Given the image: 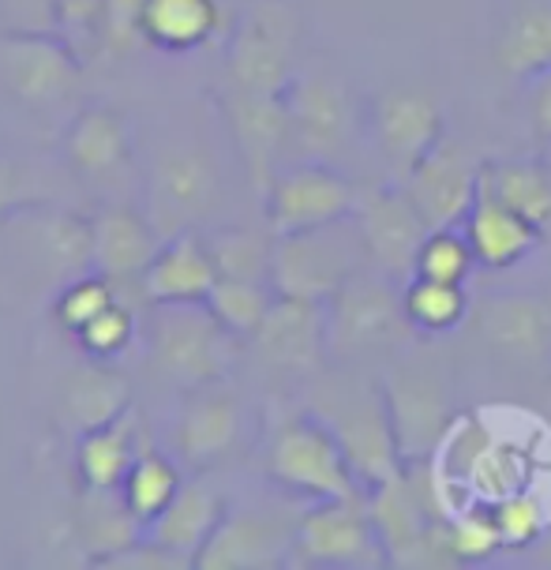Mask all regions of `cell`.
Returning a JSON list of instances; mask_svg holds the SVG:
<instances>
[{"mask_svg": "<svg viewBox=\"0 0 551 570\" xmlns=\"http://www.w3.org/2000/svg\"><path fill=\"white\" fill-rule=\"evenodd\" d=\"M142 8H147V0H106V35H101V46L117 49V53L147 46V38H142Z\"/></svg>", "mask_w": 551, "mask_h": 570, "instance_id": "obj_44", "label": "cell"}, {"mask_svg": "<svg viewBox=\"0 0 551 570\" xmlns=\"http://www.w3.org/2000/svg\"><path fill=\"white\" fill-rule=\"evenodd\" d=\"M42 196H38L30 169L19 166L16 158L0 155V226H8L12 218H23L27 210H35Z\"/></svg>", "mask_w": 551, "mask_h": 570, "instance_id": "obj_43", "label": "cell"}, {"mask_svg": "<svg viewBox=\"0 0 551 570\" xmlns=\"http://www.w3.org/2000/svg\"><path fill=\"white\" fill-rule=\"evenodd\" d=\"M218 23V0H147L142 8V38L150 49H166V53L207 46Z\"/></svg>", "mask_w": 551, "mask_h": 570, "instance_id": "obj_28", "label": "cell"}, {"mask_svg": "<svg viewBox=\"0 0 551 570\" xmlns=\"http://www.w3.org/2000/svg\"><path fill=\"white\" fill-rule=\"evenodd\" d=\"M353 218L367 244V259L383 274H391L394 282H410L416 252L427 237V222L410 199V191L402 188V180H386V185L361 196V207H356Z\"/></svg>", "mask_w": 551, "mask_h": 570, "instance_id": "obj_16", "label": "cell"}, {"mask_svg": "<svg viewBox=\"0 0 551 570\" xmlns=\"http://www.w3.org/2000/svg\"><path fill=\"white\" fill-rule=\"evenodd\" d=\"M446 537H451V552H454L457 567L488 563V559L506 548L503 533H499L492 503H481V499L457 507V511L446 518Z\"/></svg>", "mask_w": 551, "mask_h": 570, "instance_id": "obj_37", "label": "cell"}, {"mask_svg": "<svg viewBox=\"0 0 551 570\" xmlns=\"http://www.w3.org/2000/svg\"><path fill=\"white\" fill-rule=\"evenodd\" d=\"M95 567L101 570H184L191 567V559H184L177 552H169V548H161L155 541H147V537H139L136 544L120 548V552L98 559Z\"/></svg>", "mask_w": 551, "mask_h": 570, "instance_id": "obj_45", "label": "cell"}, {"mask_svg": "<svg viewBox=\"0 0 551 570\" xmlns=\"http://www.w3.org/2000/svg\"><path fill=\"white\" fill-rule=\"evenodd\" d=\"M331 421V416H326ZM334 432L345 446L353 462L356 481L364 484V492L380 488L383 481H391L394 473H402L405 458L402 446H397L394 424H391V410H386L383 386H361L353 394H342V410L334 416Z\"/></svg>", "mask_w": 551, "mask_h": 570, "instance_id": "obj_17", "label": "cell"}, {"mask_svg": "<svg viewBox=\"0 0 551 570\" xmlns=\"http://www.w3.org/2000/svg\"><path fill=\"white\" fill-rule=\"evenodd\" d=\"M469 244L476 252V263L488 271H510L518 263H525L533 252L544 244L548 233L522 218L518 210H510L506 203H499L492 191L481 185V196L469 207L462 222Z\"/></svg>", "mask_w": 551, "mask_h": 570, "instance_id": "obj_24", "label": "cell"}, {"mask_svg": "<svg viewBox=\"0 0 551 570\" xmlns=\"http://www.w3.org/2000/svg\"><path fill=\"white\" fill-rule=\"evenodd\" d=\"M226 511H229L226 495H222L214 484L184 481L166 511H161L155 522H147L142 537L161 548H169V552L184 556V559H191V567H196V556L214 537V529L222 525Z\"/></svg>", "mask_w": 551, "mask_h": 570, "instance_id": "obj_25", "label": "cell"}, {"mask_svg": "<svg viewBox=\"0 0 551 570\" xmlns=\"http://www.w3.org/2000/svg\"><path fill=\"white\" fill-rule=\"evenodd\" d=\"M226 120L237 139V150L244 158V169L252 177V188L267 191L278 161L289 147V109H285V95H240V90H226Z\"/></svg>", "mask_w": 551, "mask_h": 570, "instance_id": "obj_19", "label": "cell"}, {"mask_svg": "<svg viewBox=\"0 0 551 570\" xmlns=\"http://www.w3.org/2000/svg\"><path fill=\"white\" fill-rule=\"evenodd\" d=\"M161 233L150 214L136 207H101L90 218V267L109 282L142 278L161 248Z\"/></svg>", "mask_w": 551, "mask_h": 570, "instance_id": "obj_21", "label": "cell"}, {"mask_svg": "<svg viewBox=\"0 0 551 570\" xmlns=\"http://www.w3.org/2000/svg\"><path fill=\"white\" fill-rule=\"evenodd\" d=\"M529 125L551 142V68L529 79Z\"/></svg>", "mask_w": 551, "mask_h": 570, "instance_id": "obj_47", "label": "cell"}, {"mask_svg": "<svg viewBox=\"0 0 551 570\" xmlns=\"http://www.w3.org/2000/svg\"><path fill=\"white\" fill-rule=\"evenodd\" d=\"M285 109H289V147L308 161H338L364 128L350 83L334 71L297 68L285 90Z\"/></svg>", "mask_w": 551, "mask_h": 570, "instance_id": "obj_7", "label": "cell"}, {"mask_svg": "<svg viewBox=\"0 0 551 570\" xmlns=\"http://www.w3.org/2000/svg\"><path fill=\"white\" fill-rule=\"evenodd\" d=\"M481 173L484 161L462 139L443 136L421 158V166L402 180V188L410 191L416 210L424 214L427 229L462 226L469 207L481 196Z\"/></svg>", "mask_w": 551, "mask_h": 570, "instance_id": "obj_14", "label": "cell"}, {"mask_svg": "<svg viewBox=\"0 0 551 570\" xmlns=\"http://www.w3.org/2000/svg\"><path fill=\"white\" fill-rule=\"evenodd\" d=\"M79 522H83L79 529H83L90 563H98V559L136 544L142 537V529H147L136 518V511L125 503L120 492H90V488L83 495V518H79Z\"/></svg>", "mask_w": 551, "mask_h": 570, "instance_id": "obj_33", "label": "cell"}, {"mask_svg": "<svg viewBox=\"0 0 551 570\" xmlns=\"http://www.w3.org/2000/svg\"><path fill=\"white\" fill-rule=\"evenodd\" d=\"M65 405L79 432H87V428L109 424V421H117L120 413L131 410V386L125 375L109 372L106 364L98 361L71 375Z\"/></svg>", "mask_w": 551, "mask_h": 570, "instance_id": "obj_31", "label": "cell"}, {"mask_svg": "<svg viewBox=\"0 0 551 570\" xmlns=\"http://www.w3.org/2000/svg\"><path fill=\"white\" fill-rule=\"evenodd\" d=\"M218 278L222 274L214 267L207 237L196 229H180L161 240L155 263L142 274V289L150 304H188L207 301Z\"/></svg>", "mask_w": 551, "mask_h": 570, "instance_id": "obj_22", "label": "cell"}, {"mask_svg": "<svg viewBox=\"0 0 551 570\" xmlns=\"http://www.w3.org/2000/svg\"><path fill=\"white\" fill-rule=\"evenodd\" d=\"M180 484H184V476L166 454L139 451L136 465H131L125 484H120V495H125V503L136 511L139 522L147 525L173 503V495L180 492Z\"/></svg>", "mask_w": 551, "mask_h": 570, "instance_id": "obj_36", "label": "cell"}, {"mask_svg": "<svg viewBox=\"0 0 551 570\" xmlns=\"http://www.w3.org/2000/svg\"><path fill=\"white\" fill-rule=\"evenodd\" d=\"M278 301L270 282H248V278H218L210 289L207 308L218 315L226 331L237 334L240 342H252V334L263 327L270 304Z\"/></svg>", "mask_w": 551, "mask_h": 570, "instance_id": "obj_35", "label": "cell"}, {"mask_svg": "<svg viewBox=\"0 0 551 570\" xmlns=\"http://www.w3.org/2000/svg\"><path fill=\"white\" fill-rule=\"evenodd\" d=\"M495 65L522 83L551 68V0H525L506 16L495 38Z\"/></svg>", "mask_w": 551, "mask_h": 570, "instance_id": "obj_27", "label": "cell"}, {"mask_svg": "<svg viewBox=\"0 0 551 570\" xmlns=\"http://www.w3.org/2000/svg\"><path fill=\"white\" fill-rule=\"evenodd\" d=\"M537 462L525 446H518L514 440H499L492 435L481 454L473 458L465 473V492L469 499H481V503H499V499L533 488Z\"/></svg>", "mask_w": 551, "mask_h": 570, "instance_id": "obj_30", "label": "cell"}, {"mask_svg": "<svg viewBox=\"0 0 551 570\" xmlns=\"http://www.w3.org/2000/svg\"><path fill=\"white\" fill-rule=\"evenodd\" d=\"M222 173L207 150L196 142L166 147L147 177V214L161 237L180 229H196L218 207Z\"/></svg>", "mask_w": 551, "mask_h": 570, "instance_id": "obj_10", "label": "cell"}, {"mask_svg": "<svg viewBox=\"0 0 551 570\" xmlns=\"http://www.w3.org/2000/svg\"><path fill=\"white\" fill-rule=\"evenodd\" d=\"M364 128L380 150L391 180H405L421 166V158L446 136V120L439 101L421 87H386L372 98Z\"/></svg>", "mask_w": 551, "mask_h": 570, "instance_id": "obj_11", "label": "cell"}, {"mask_svg": "<svg viewBox=\"0 0 551 570\" xmlns=\"http://www.w3.org/2000/svg\"><path fill=\"white\" fill-rule=\"evenodd\" d=\"M301 16L285 0H259L240 16L226 53V90L285 95L297 76Z\"/></svg>", "mask_w": 551, "mask_h": 570, "instance_id": "obj_4", "label": "cell"}, {"mask_svg": "<svg viewBox=\"0 0 551 570\" xmlns=\"http://www.w3.org/2000/svg\"><path fill=\"white\" fill-rule=\"evenodd\" d=\"M361 207V191L334 161H308L285 166L274 173L270 188L263 191V214L274 237L334 226L353 218Z\"/></svg>", "mask_w": 551, "mask_h": 570, "instance_id": "obj_8", "label": "cell"}, {"mask_svg": "<svg viewBox=\"0 0 551 570\" xmlns=\"http://www.w3.org/2000/svg\"><path fill=\"white\" fill-rule=\"evenodd\" d=\"M252 350L263 364L297 375H315L326 364V304L278 297L263 327L252 334Z\"/></svg>", "mask_w": 551, "mask_h": 570, "instance_id": "obj_18", "label": "cell"}, {"mask_svg": "<svg viewBox=\"0 0 551 570\" xmlns=\"http://www.w3.org/2000/svg\"><path fill=\"white\" fill-rule=\"evenodd\" d=\"M131 128L109 106H87L65 131L68 166L87 180H117L131 169Z\"/></svg>", "mask_w": 551, "mask_h": 570, "instance_id": "obj_23", "label": "cell"}, {"mask_svg": "<svg viewBox=\"0 0 551 570\" xmlns=\"http://www.w3.org/2000/svg\"><path fill=\"white\" fill-rule=\"evenodd\" d=\"M402 308V289L380 267L356 271L350 282L326 301V350L334 361H353L372 350H391L410 334Z\"/></svg>", "mask_w": 551, "mask_h": 570, "instance_id": "obj_6", "label": "cell"}, {"mask_svg": "<svg viewBox=\"0 0 551 570\" xmlns=\"http://www.w3.org/2000/svg\"><path fill=\"white\" fill-rule=\"evenodd\" d=\"M383 399L391 410V424L402 446L405 462H424L443 443L446 428L454 424L451 386L446 372L427 356H410L394 364V372L383 383Z\"/></svg>", "mask_w": 551, "mask_h": 570, "instance_id": "obj_9", "label": "cell"}, {"mask_svg": "<svg viewBox=\"0 0 551 570\" xmlns=\"http://www.w3.org/2000/svg\"><path fill=\"white\" fill-rule=\"evenodd\" d=\"M147 353L150 368L188 394L196 386L226 380L237 364L240 338L222 327L207 301L155 304L147 327Z\"/></svg>", "mask_w": 551, "mask_h": 570, "instance_id": "obj_2", "label": "cell"}, {"mask_svg": "<svg viewBox=\"0 0 551 570\" xmlns=\"http://www.w3.org/2000/svg\"><path fill=\"white\" fill-rule=\"evenodd\" d=\"M289 567L326 570H380L391 567L380 525L364 499H326L301 511Z\"/></svg>", "mask_w": 551, "mask_h": 570, "instance_id": "obj_5", "label": "cell"}, {"mask_svg": "<svg viewBox=\"0 0 551 570\" xmlns=\"http://www.w3.org/2000/svg\"><path fill=\"white\" fill-rule=\"evenodd\" d=\"M207 248L214 256L222 278H248V282H270L274 267V233L244 229V226H226L203 233Z\"/></svg>", "mask_w": 551, "mask_h": 570, "instance_id": "obj_34", "label": "cell"}, {"mask_svg": "<svg viewBox=\"0 0 551 570\" xmlns=\"http://www.w3.org/2000/svg\"><path fill=\"white\" fill-rule=\"evenodd\" d=\"M473 331L499 361L529 372H551V297L499 293L473 312Z\"/></svg>", "mask_w": 551, "mask_h": 570, "instance_id": "obj_15", "label": "cell"}, {"mask_svg": "<svg viewBox=\"0 0 551 570\" xmlns=\"http://www.w3.org/2000/svg\"><path fill=\"white\" fill-rule=\"evenodd\" d=\"M57 30V0H0V35Z\"/></svg>", "mask_w": 551, "mask_h": 570, "instance_id": "obj_46", "label": "cell"}, {"mask_svg": "<svg viewBox=\"0 0 551 570\" xmlns=\"http://www.w3.org/2000/svg\"><path fill=\"white\" fill-rule=\"evenodd\" d=\"M364 267L367 244L361 237V226H356V218H345L334 222V226L274 237L270 285L278 297L326 304Z\"/></svg>", "mask_w": 551, "mask_h": 570, "instance_id": "obj_3", "label": "cell"}, {"mask_svg": "<svg viewBox=\"0 0 551 570\" xmlns=\"http://www.w3.org/2000/svg\"><path fill=\"white\" fill-rule=\"evenodd\" d=\"M492 511H495L499 533H503V544L522 548V552L544 541V533L551 525L548 503L533 492V488H522V492L499 499V503H492Z\"/></svg>", "mask_w": 551, "mask_h": 570, "instance_id": "obj_40", "label": "cell"}, {"mask_svg": "<svg viewBox=\"0 0 551 570\" xmlns=\"http://www.w3.org/2000/svg\"><path fill=\"white\" fill-rule=\"evenodd\" d=\"M57 35L76 46L79 57L101 49L106 35V0H57Z\"/></svg>", "mask_w": 551, "mask_h": 570, "instance_id": "obj_41", "label": "cell"}, {"mask_svg": "<svg viewBox=\"0 0 551 570\" xmlns=\"http://www.w3.org/2000/svg\"><path fill=\"white\" fill-rule=\"evenodd\" d=\"M139 458V443H136V416L120 413L117 421L98 424L79 432V446H76V470L79 481L90 492H120L128 470Z\"/></svg>", "mask_w": 551, "mask_h": 570, "instance_id": "obj_26", "label": "cell"}, {"mask_svg": "<svg viewBox=\"0 0 551 570\" xmlns=\"http://www.w3.org/2000/svg\"><path fill=\"white\" fill-rule=\"evenodd\" d=\"M297 518H282L263 507H229L214 537L196 556V570H274L289 567Z\"/></svg>", "mask_w": 551, "mask_h": 570, "instance_id": "obj_13", "label": "cell"}, {"mask_svg": "<svg viewBox=\"0 0 551 570\" xmlns=\"http://www.w3.org/2000/svg\"><path fill=\"white\" fill-rule=\"evenodd\" d=\"M537 552H540V556H544V559H540V563H548V567H551V525H548L544 541H540V544H537Z\"/></svg>", "mask_w": 551, "mask_h": 570, "instance_id": "obj_48", "label": "cell"}, {"mask_svg": "<svg viewBox=\"0 0 551 570\" xmlns=\"http://www.w3.org/2000/svg\"><path fill=\"white\" fill-rule=\"evenodd\" d=\"M76 338L95 361H109V356L125 353L131 338H136V315H131L120 301H114L106 312H98Z\"/></svg>", "mask_w": 551, "mask_h": 570, "instance_id": "obj_42", "label": "cell"}, {"mask_svg": "<svg viewBox=\"0 0 551 570\" xmlns=\"http://www.w3.org/2000/svg\"><path fill=\"white\" fill-rule=\"evenodd\" d=\"M476 263V252L469 244L465 229L462 226H439V229H427V237L416 252V263H413V278H435V282H457L465 285Z\"/></svg>", "mask_w": 551, "mask_h": 570, "instance_id": "obj_38", "label": "cell"}, {"mask_svg": "<svg viewBox=\"0 0 551 570\" xmlns=\"http://www.w3.org/2000/svg\"><path fill=\"white\" fill-rule=\"evenodd\" d=\"M83 57L57 30L46 35H0V83L35 109L76 95Z\"/></svg>", "mask_w": 551, "mask_h": 570, "instance_id": "obj_12", "label": "cell"}, {"mask_svg": "<svg viewBox=\"0 0 551 570\" xmlns=\"http://www.w3.org/2000/svg\"><path fill=\"white\" fill-rule=\"evenodd\" d=\"M240 432H244V410L237 391L226 380L188 391L184 410L177 416V451L184 462L199 465V470L222 462L240 443Z\"/></svg>", "mask_w": 551, "mask_h": 570, "instance_id": "obj_20", "label": "cell"}, {"mask_svg": "<svg viewBox=\"0 0 551 570\" xmlns=\"http://www.w3.org/2000/svg\"><path fill=\"white\" fill-rule=\"evenodd\" d=\"M267 476L285 499L297 503H326V499H364L353 462L323 413L289 416L270 440Z\"/></svg>", "mask_w": 551, "mask_h": 570, "instance_id": "obj_1", "label": "cell"}, {"mask_svg": "<svg viewBox=\"0 0 551 570\" xmlns=\"http://www.w3.org/2000/svg\"><path fill=\"white\" fill-rule=\"evenodd\" d=\"M481 185L492 191L499 203L518 210L540 229H551V177L540 161L510 158V161H484Z\"/></svg>", "mask_w": 551, "mask_h": 570, "instance_id": "obj_29", "label": "cell"}, {"mask_svg": "<svg viewBox=\"0 0 551 570\" xmlns=\"http://www.w3.org/2000/svg\"><path fill=\"white\" fill-rule=\"evenodd\" d=\"M114 301H117V293H114V282H109L106 274L79 271V274H71V278L65 282V289L57 293L53 312H57L60 327L79 334L98 312H106Z\"/></svg>", "mask_w": 551, "mask_h": 570, "instance_id": "obj_39", "label": "cell"}, {"mask_svg": "<svg viewBox=\"0 0 551 570\" xmlns=\"http://www.w3.org/2000/svg\"><path fill=\"white\" fill-rule=\"evenodd\" d=\"M402 308L413 334L435 338V334L457 331L469 320V293L457 282L410 278L402 285Z\"/></svg>", "mask_w": 551, "mask_h": 570, "instance_id": "obj_32", "label": "cell"}]
</instances>
